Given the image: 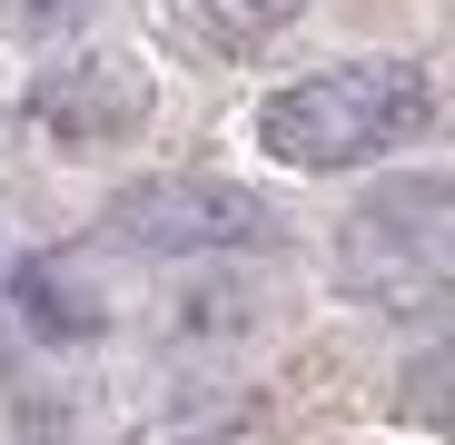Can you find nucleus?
Returning a JSON list of instances; mask_svg holds the SVG:
<instances>
[{
	"label": "nucleus",
	"mask_w": 455,
	"mask_h": 445,
	"mask_svg": "<svg viewBox=\"0 0 455 445\" xmlns=\"http://www.w3.org/2000/svg\"><path fill=\"white\" fill-rule=\"evenodd\" d=\"M90 11H100V0H0V30H11V40H69Z\"/></svg>",
	"instance_id": "nucleus-7"
},
{
	"label": "nucleus",
	"mask_w": 455,
	"mask_h": 445,
	"mask_svg": "<svg viewBox=\"0 0 455 445\" xmlns=\"http://www.w3.org/2000/svg\"><path fill=\"white\" fill-rule=\"evenodd\" d=\"M307 0H208V30L228 40V50H258V40H277Z\"/></svg>",
	"instance_id": "nucleus-6"
},
{
	"label": "nucleus",
	"mask_w": 455,
	"mask_h": 445,
	"mask_svg": "<svg viewBox=\"0 0 455 445\" xmlns=\"http://www.w3.org/2000/svg\"><path fill=\"white\" fill-rule=\"evenodd\" d=\"M30 109H40V129H60V139H119V129L148 109V90L129 80V69H109V60H80V69H50V80L30 90Z\"/></svg>",
	"instance_id": "nucleus-4"
},
{
	"label": "nucleus",
	"mask_w": 455,
	"mask_h": 445,
	"mask_svg": "<svg viewBox=\"0 0 455 445\" xmlns=\"http://www.w3.org/2000/svg\"><path fill=\"white\" fill-rule=\"evenodd\" d=\"M20 297H30V327H40V337H60V327L80 337V327H90V297L69 287V267H60V258H40V267H20Z\"/></svg>",
	"instance_id": "nucleus-5"
},
{
	"label": "nucleus",
	"mask_w": 455,
	"mask_h": 445,
	"mask_svg": "<svg viewBox=\"0 0 455 445\" xmlns=\"http://www.w3.org/2000/svg\"><path fill=\"white\" fill-rule=\"evenodd\" d=\"M426 119H435V80L416 60H347V69H317V80L277 90L258 109V139H267V159L337 179V169H366L387 148H406Z\"/></svg>",
	"instance_id": "nucleus-1"
},
{
	"label": "nucleus",
	"mask_w": 455,
	"mask_h": 445,
	"mask_svg": "<svg viewBox=\"0 0 455 445\" xmlns=\"http://www.w3.org/2000/svg\"><path fill=\"white\" fill-rule=\"evenodd\" d=\"M100 238L129 258H228V248H267L277 238V208L258 188H228V179H139L100 208Z\"/></svg>",
	"instance_id": "nucleus-3"
},
{
	"label": "nucleus",
	"mask_w": 455,
	"mask_h": 445,
	"mask_svg": "<svg viewBox=\"0 0 455 445\" xmlns=\"http://www.w3.org/2000/svg\"><path fill=\"white\" fill-rule=\"evenodd\" d=\"M455 277V188L445 179H387L337 228V287L376 307H435Z\"/></svg>",
	"instance_id": "nucleus-2"
}]
</instances>
